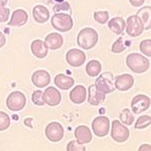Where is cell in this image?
<instances>
[{
	"mask_svg": "<svg viewBox=\"0 0 151 151\" xmlns=\"http://www.w3.org/2000/svg\"><path fill=\"white\" fill-rule=\"evenodd\" d=\"M99 40V35L97 30L91 27H85L83 28L77 36V42L80 47L83 50H92L96 47Z\"/></svg>",
	"mask_w": 151,
	"mask_h": 151,
	"instance_id": "6da1fadb",
	"label": "cell"
},
{
	"mask_svg": "<svg viewBox=\"0 0 151 151\" xmlns=\"http://www.w3.org/2000/svg\"><path fill=\"white\" fill-rule=\"evenodd\" d=\"M126 65L132 72L136 74H143L147 72L150 68V60L147 57L139 55L137 52H133L127 55L126 58Z\"/></svg>",
	"mask_w": 151,
	"mask_h": 151,
	"instance_id": "7a4b0ae2",
	"label": "cell"
},
{
	"mask_svg": "<svg viewBox=\"0 0 151 151\" xmlns=\"http://www.w3.org/2000/svg\"><path fill=\"white\" fill-rule=\"evenodd\" d=\"M50 23L60 32H68L74 26V20L70 14L68 13H55L50 18Z\"/></svg>",
	"mask_w": 151,
	"mask_h": 151,
	"instance_id": "3957f363",
	"label": "cell"
},
{
	"mask_svg": "<svg viewBox=\"0 0 151 151\" xmlns=\"http://www.w3.org/2000/svg\"><path fill=\"white\" fill-rule=\"evenodd\" d=\"M114 76L110 72H106L98 76L96 79L95 86L100 92L104 94H111L116 90L115 84H114Z\"/></svg>",
	"mask_w": 151,
	"mask_h": 151,
	"instance_id": "277c9868",
	"label": "cell"
},
{
	"mask_svg": "<svg viewBox=\"0 0 151 151\" xmlns=\"http://www.w3.org/2000/svg\"><path fill=\"white\" fill-rule=\"evenodd\" d=\"M26 105V97L21 92L14 91L8 95L6 99V106L12 112H19L23 110Z\"/></svg>",
	"mask_w": 151,
	"mask_h": 151,
	"instance_id": "5b68a950",
	"label": "cell"
},
{
	"mask_svg": "<svg viewBox=\"0 0 151 151\" xmlns=\"http://www.w3.org/2000/svg\"><path fill=\"white\" fill-rule=\"evenodd\" d=\"M126 32L131 37H137L141 35L144 31V24L137 15H131L125 21Z\"/></svg>",
	"mask_w": 151,
	"mask_h": 151,
	"instance_id": "8992f818",
	"label": "cell"
},
{
	"mask_svg": "<svg viewBox=\"0 0 151 151\" xmlns=\"http://www.w3.org/2000/svg\"><path fill=\"white\" fill-rule=\"evenodd\" d=\"M130 131L119 120H114L111 126V137L118 143H124L129 139Z\"/></svg>",
	"mask_w": 151,
	"mask_h": 151,
	"instance_id": "52a82bcc",
	"label": "cell"
},
{
	"mask_svg": "<svg viewBox=\"0 0 151 151\" xmlns=\"http://www.w3.org/2000/svg\"><path fill=\"white\" fill-rule=\"evenodd\" d=\"M92 130L97 137H105L108 135L110 130V120L108 117L99 116L95 118L92 122Z\"/></svg>",
	"mask_w": 151,
	"mask_h": 151,
	"instance_id": "ba28073f",
	"label": "cell"
},
{
	"mask_svg": "<svg viewBox=\"0 0 151 151\" xmlns=\"http://www.w3.org/2000/svg\"><path fill=\"white\" fill-rule=\"evenodd\" d=\"M45 134L50 142H60L64 138L65 130L62 124L58 122H52L47 124L45 127Z\"/></svg>",
	"mask_w": 151,
	"mask_h": 151,
	"instance_id": "9c48e42d",
	"label": "cell"
},
{
	"mask_svg": "<svg viewBox=\"0 0 151 151\" xmlns=\"http://www.w3.org/2000/svg\"><path fill=\"white\" fill-rule=\"evenodd\" d=\"M150 98L146 95H136L131 101V110L134 114H140L150 108Z\"/></svg>",
	"mask_w": 151,
	"mask_h": 151,
	"instance_id": "30bf717a",
	"label": "cell"
},
{
	"mask_svg": "<svg viewBox=\"0 0 151 151\" xmlns=\"http://www.w3.org/2000/svg\"><path fill=\"white\" fill-rule=\"evenodd\" d=\"M86 53L79 48H72L65 55V60L70 65L74 68H79L86 62Z\"/></svg>",
	"mask_w": 151,
	"mask_h": 151,
	"instance_id": "8fae6325",
	"label": "cell"
},
{
	"mask_svg": "<svg viewBox=\"0 0 151 151\" xmlns=\"http://www.w3.org/2000/svg\"><path fill=\"white\" fill-rule=\"evenodd\" d=\"M43 99L45 103L50 107H55L60 105L62 101V94L55 87H47L45 91L43 92Z\"/></svg>",
	"mask_w": 151,
	"mask_h": 151,
	"instance_id": "7c38bea8",
	"label": "cell"
},
{
	"mask_svg": "<svg viewBox=\"0 0 151 151\" xmlns=\"http://www.w3.org/2000/svg\"><path fill=\"white\" fill-rule=\"evenodd\" d=\"M31 82L37 88H45L50 84V75L45 70H37L31 76Z\"/></svg>",
	"mask_w": 151,
	"mask_h": 151,
	"instance_id": "4fadbf2b",
	"label": "cell"
},
{
	"mask_svg": "<svg viewBox=\"0 0 151 151\" xmlns=\"http://www.w3.org/2000/svg\"><path fill=\"white\" fill-rule=\"evenodd\" d=\"M116 90L121 92L129 91L134 85V78L129 74H123L120 76H117L114 80Z\"/></svg>",
	"mask_w": 151,
	"mask_h": 151,
	"instance_id": "5bb4252c",
	"label": "cell"
},
{
	"mask_svg": "<svg viewBox=\"0 0 151 151\" xmlns=\"http://www.w3.org/2000/svg\"><path fill=\"white\" fill-rule=\"evenodd\" d=\"M75 137L76 141L80 144H87L90 143L93 139V134L90 129L86 125H80L75 129Z\"/></svg>",
	"mask_w": 151,
	"mask_h": 151,
	"instance_id": "9a60e30c",
	"label": "cell"
},
{
	"mask_svg": "<svg viewBox=\"0 0 151 151\" xmlns=\"http://www.w3.org/2000/svg\"><path fill=\"white\" fill-rule=\"evenodd\" d=\"M106 94L100 92L95 85H91L88 89V103L92 106H99L104 103Z\"/></svg>",
	"mask_w": 151,
	"mask_h": 151,
	"instance_id": "2e32d148",
	"label": "cell"
},
{
	"mask_svg": "<svg viewBox=\"0 0 151 151\" xmlns=\"http://www.w3.org/2000/svg\"><path fill=\"white\" fill-rule=\"evenodd\" d=\"M27 20H28L27 12L23 10V9H16L12 13L10 21L8 22V25L13 26V27H19V26H23L24 24L27 22Z\"/></svg>",
	"mask_w": 151,
	"mask_h": 151,
	"instance_id": "e0dca14e",
	"label": "cell"
},
{
	"mask_svg": "<svg viewBox=\"0 0 151 151\" xmlns=\"http://www.w3.org/2000/svg\"><path fill=\"white\" fill-rule=\"evenodd\" d=\"M45 43L48 50H55L63 47L64 45V37L58 32H52L47 35L45 38Z\"/></svg>",
	"mask_w": 151,
	"mask_h": 151,
	"instance_id": "ac0fdd59",
	"label": "cell"
},
{
	"mask_svg": "<svg viewBox=\"0 0 151 151\" xmlns=\"http://www.w3.org/2000/svg\"><path fill=\"white\" fill-rule=\"evenodd\" d=\"M87 98V90L82 85H78L70 93V99L74 104L80 105L86 101Z\"/></svg>",
	"mask_w": 151,
	"mask_h": 151,
	"instance_id": "d6986e66",
	"label": "cell"
},
{
	"mask_svg": "<svg viewBox=\"0 0 151 151\" xmlns=\"http://www.w3.org/2000/svg\"><path fill=\"white\" fill-rule=\"evenodd\" d=\"M32 17L35 22L45 23L50 19V10L43 5H36L32 9Z\"/></svg>",
	"mask_w": 151,
	"mask_h": 151,
	"instance_id": "ffe728a7",
	"label": "cell"
},
{
	"mask_svg": "<svg viewBox=\"0 0 151 151\" xmlns=\"http://www.w3.org/2000/svg\"><path fill=\"white\" fill-rule=\"evenodd\" d=\"M31 52L37 58H45L48 53V48L45 45V41L41 40H35L30 45Z\"/></svg>",
	"mask_w": 151,
	"mask_h": 151,
	"instance_id": "44dd1931",
	"label": "cell"
},
{
	"mask_svg": "<svg viewBox=\"0 0 151 151\" xmlns=\"http://www.w3.org/2000/svg\"><path fill=\"white\" fill-rule=\"evenodd\" d=\"M55 84L58 89L67 91L75 85V79L65 74H58L55 78Z\"/></svg>",
	"mask_w": 151,
	"mask_h": 151,
	"instance_id": "7402d4cb",
	"label": "cell"
},
{
	"mask_svg": "<svg viewBox=\"0 0 151 151\" xmlns=\"http://www.w3.org/2000/svg\"><path fill=\"white\" fill-rule=\"evenodd\" d=\"M125 20L123 17L117 16V17L112 18L111 20H108V27L109 29L115 35H121L125 30Z\"/></svg>",
	"mask_w": 151,
	"mask_h": 151,
	"instance_id": "603a6c76",
	"label": "cell"
},
{
	"mask_svg": "<svg viewBox=\"0 0 151 151\" xmlns=\"http://www.w3.org/2000/svg\"><path fill=\"white\" fill-rule=\"evenodd\" d=\"M136 15L141 19V21L144 24V28L150 29V22H151V7L150 6L141 7Z\"/></svg>",
	"mask_w": 151,
	"mask_h": 151,
	"instance_id": "cb8c5ba5",
	"label": "cell"
},
{
	"mask_svg": "<svg viewBox=\"0 0 151 151\" xmlns=\"http://www.w3.org/2000/svg\"><path fill=\"white\" fill-rule=\"evenodd\" d=\"M102 70V65L99 60H92L86 65V73L89 77L91 78H96L100 75Z\"/></svg>",
	"mask_w": 151,
	"mask_h": 151,
	"instance_id": "d4e9b609",
	"label": "cell"
},
{
	"mask_svg": "<svg viewBox=\"0 0 151 151\" xmlns=\"http://www.w3.org/2000/svg\"><path fill=\"white\" fill-rule=\"evenodd\" d=\"M119 119H120V122L124 124L126 126H130L132 125L133 122H134V116L129 109H123L121 111L120 115H119Z\"/></svg>",
	"mask_w": 151,
	"mask_h": 151,
	"instance_id": "484cf974",
	"label": "cell"
},
{
	"mask_svg": "<svg viewBox=\"0 0 151 151\" xmlns=\"http://www.w3.org/2000/svg\"><path fill=\"white\" fill-rule=\"evenodd\" d=\"M151 124V117L149 115H142L137 119L135 123V129L140 130V129H145L149 127Z\"/></svg>",
	"mask_w": 151,
	"mask_h": 151,
	"instance_id": "4316f807",
	"label": "cell"
},
{
	"mask_svg": "<svg viewBox=\"0 0 151 151\" xmlns=\"http://www.w3.org/2000/svg\"><path fill=\"white\" fill-rule=\"evenodd\" d=\"M52 9H53V12H55V13L72 14V8H70V3L67 1H64V2H60V3L55 4Z\"/></svg>",
	"mask_w": 151,
	"mask_h": 151,
	"instance_id": "83f0119b",
	"label": "cell"
},
{
	"mask_svg": "<svg viewBox=\"0 0 151 151\" xmlns=\"http://www.w3.org/2000/svg\"><path fill=\"white\" fill-rule=\"evenodd\" d=\"M126 47H127V45H125V40H124L123 37H119L118 40H117L112 45V52L113 53H121L123 52L124 50H126Z\"/></svg>",
	"mask_w": 151,
	"mask_h": 151,
	"instance_id": "f1b7e54d",
	"label": "cell"
},
{
	"mask_svg": "<svg viewBox=\"0 0 151 151\" xmlns=\"http://www.w3.org/2000/svg\"><path fill=\"white\" fill-rule=\"evenodd\" d=\"M10 117L5 112L0 111V131H5L10 127Z\"/></svg>",
	"mask_w": 151,
	"mask_h": 151,
	"instance_id": "f546056e",
	"label": "cell"
},
{
	"mask_svg": "<svg viewBox=\"0 0 151 151\" xmlns=\"http://www.w3.org/2000/svg\"><path fill=\"white\" fill-rule=\"evenodd\" d=\"M139 50H140V52L144 55H146L147 58L151 57V40L150 38H147V40L141 41L139 45Z\"/></svg>",
	"mask_w": 151,
	"mask_h": 151,
	"instance_id": "4dcf8cb0",
	"label": "cell"
},
{
	"mask_svg": "<svg viewBox=\"0 0 151 151\" xmlns=\"http://www.w3.org/2000/svg\"><path fill=\"white\" fill-rule=\"evenodd\" d=\"M31 100H32L33 104L36 105V106H43V105H45V99H43V93L40 90L33 92L32 95H31Z\"/></svg>",
	"mask_w": 151,
	"mask_h": 151,
	"instance_id": "1f68e13d",
	"label": "cell"
},
{
	"mask_svg": "<svg viewBox=\"0 0 151 151\" xmlns=\"http://www.w3.org/2000/svg\"><path fill=\"white\" fill-rule=\"evenodd\" d=\"M94 19L100 24H105L109 20L108 11H96L94 13Z\"/></svg>",
	"mask_w": 151,
	"mask_h": 151,
	"instance_id": "d6a6232c",
	"label": "cell"
},
{
	"mask_svg": "<svg viewBox=\"0 0 151 151\" xmlns=\"http://www.w3.org/2000/svg\"><path fill=\"white\" fill-rule=\"evenodd\" d=\"M67 150L68 151H86V147L85 145L80 144L77 141L73 140L69 142V144L67 145Z\"/></svg>",
	"mask_w": 151,
	"mask_h": 151,
	"instance_id": "836d02e7",
	"label": "cell"
},
{
	"mask_svg": "<svg viewBox=\"0 0 151 151\" xmlns=\"http://www.w3.org/2000/svg\"><path fill=\"white\" fill-rule=\"evenodd\" d=\"M10 15V10L7 7H0V22H7Z\"/></svg>",
	"mask_w": 151,
	"mask_h": 151,
	"instance_id": "e575fe53",
	"label": "cell"
},
{
	"mask_svg": "<svg viewBox=\"0 0 151 151\" xmlns=\"http://www.w3.org/2000/svg\"><path fill=\"white\" fill-rule=\"evenodd\" d=\"M130 4L134 7H141L144 4L145 0H128Z\"/></svg>",
	"mask_w": 151,
	"mask_h": 151,
	"instance_id": "d590c367",
	"label": "cell"
},
{
	"mask_svg": "<svg viewBox=\"0 0 151 151\" xmlns=\"http://www.w3.org/2000/svg\"><path fill=\"white\" fill-rule=\"evenodd\" d=\"M6 43V37L5 35L2 33V31H0V48L3 47Z\"/></svg>",
	"mask_w": 151,
	"mask_h": 151,
	"instance_id": "8d00e7d4",
	"label": "cell"
},
{
	"mask_svg": "<svg viewBox=\"0 0 151 151\" xmlns=\"http://www.w3.org/2000/svg\"><path fill=\"white\" fill-rule=\"evenodd\" d=\"M150 144H142L139 147V151H150Z\"/></svg>",
	"mask_w": 151,
	"mask_h": 151,
	"instance_id": "74e56055",
	"label": "cell"
},
{
	"mask_svg": "<svg viewBox=\"0 0 151 151\" xmlns=\"http://www.w3.org/2000/svg\"><path fill=\"white\" fill-rule=\"evenodd\" d=\"M8 0H0V7H4L7 4Z\"/></svg>",
	"mask_w": 151,
	"mask_h": 151,
	"instance_id": "f35d334b",
	"label": "cell"
},
{
	"mask_svg": "<svg viewBox=\"0 0 151 151\" xmlns=\"http://www.w3.org/2000/svg\"><path fill=\"white\" fill-rule=\"evenodd\" d=\"M55 1H57L58 3H60V2H64L65 0H55Z\"/></svg>",
	"mask_w": 151,
	"mask_h": 151,
	"instance_id": "ab89813d",
	"label": "cell"
}]
</instances>
